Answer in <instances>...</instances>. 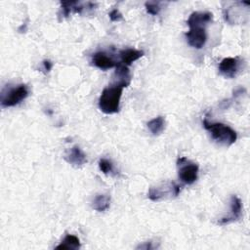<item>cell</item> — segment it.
Returning a JSON list of instances; mask_svg holds the SVG:
<instances>
[{
  "instance_id": "cell-5",
  "label": "cell",
  "mask_w": 250,
  "mask_h": 250,
  "mask_svg": "<svg viewBox=\"0 0 250 250\" xmlns=\"http://www.w3.org/2000/svg\"><path fill=\"white\" fill-rule=\"evenodd\" d=\"M180 186L169 183L164 187H152L149 188L147 197L152 201H159L166 196H177L180 193Z\"/></svg>"
},
{
  "instance_id": "cell-20",
  "label": "cell",
  "mask_w": 250,
  "mask_h": 250,
  "mask_svg": "<svg viewBox=\"0 0 250 250\" xmlns=\"http://www.w3.org/2000/svg\"><path fill=\"white\" fill-rule=\"evenodd\" d=\"M109 19L112 21H119L121 20H123V17H122V14L119 12V10L117 9H113L109 14Z\"/></svg>"
},
{
  "instance_id": "cell-6",
  "label": "cell",
  "mask_w": 250,
  "mask_h": 250,
  "mask_svg": "<svg viewBox=\"0 0 250 250\" xmlns=\"http://www.w3.org/2000/svg\"><path fill=\"white\" fill-rule=\"evenodd\" d=\"M242 215V203L238 196L231 195L229 201V213L217 221V225L225 226L238 221Z\"/></svg>"
},
{
  "instance_id": "cell-12",
  "label": "cell",
  "mask_w": 250,
  "mask_h": 250,
  "mask_svg": "<svg viewBox=\"0 0 250 250\" xmlns=\"http://www.w3.org/2000/svg\"><path fill=\"white\" fill-rule=\"evenodd\" d=\"M131 82V74L128 66L118 62V64L115 67V72L113 76V82L114 84H118L122 86L123 88L127 87Z\"/></svg>"
},
{
  "instance_id": "cell-19",
  "label": "cell",
  "mask_w": 250,
  "mask_h": 250,
  "mask_svg": "<svg viewBox=\"0 0 250 250\" xmlns=\"http://www.w3.org/2000/svg\"><path fill=\"white\" fill-rule=\"evenodd\" d=\"M145 7L146 10L148 14L152 15V16H156L159 14L161 8L158 2H146L145 3Z\"/></svg>"
},
{
  "instance_id": "cell-10",
  "label": "cell",
  "mask_w": 250,
  "mask_h": 250,
  "mask_svg": "<svg viewBox=\"0 0 250 250\" xmlns=\"http://www.w3.org/2000/svg\"><path fill=\"white\" fill-rule=\"evenodd\" d=\"M64 159L71 165L75 167L82 166L87 162L86 154L78 146H73L65 154Z\"/></svg>"
},
{
  "instance_id": "cell-2",
  "label": "cell",
  "mask_w": 250,
  "mask_h": 250,
  "mask_svg": "<svg viewBox=\"0 0 250 250\" xmlns=\"http://www.w3.org/2000/svg\"><path fill=\"white\" fill-rule=\"evenodd\" d=\"M204 128L209 132L211 138L222 146H231L237 139L236 132L229 126L221 122H209L206 118L203 120Z\"/></svg>"
},
{
  "instance_id": "cell-13",
  "label": "cell",
  "mask_w": 250,
  "mask_h": 250,
  "mask_svg": "<svg viewBox=\"0 0 250 250\" xmlns=\"http://www.w3.org/2000/svg\"><path fill=\"white\" fill-rule=\"evenodd\" d=\"M144 56V52L141 50L133 49V48H128L121 50L119 52V57H120V63L129 66L131 65L135 61L139 60Z\"/></svg>"
},
{
  "instance_id": "cell-15",
  "label": "cell",
  "mask_w": 250,
  "mask_h": 250,
  "mask_svg": "<svg viewBox=\"0 0 250 250\" xmlns=\"http://www.w3.org/2000/svg\"><path fill=\"white\" fill-rule=\"evenodd\" d=\"M80 240L77 236L73 234H66L62 242L56 246V249H67V250H76L80 248Z\"/></svg>"
},
{
  "instance_id": "cell-1",
  "label": "cell",
  "mask_w": 250,
  "mask_h": 250,
  "mask_svg": "<svg viewBox=\"0 0 250 250\" xmlns=\"http://www.w3.org/2000/svg\"><path fill=\"white\" fill-rule=\"evenodd\" d=\"M122 90V86L111 83L102 91L99 98V108L102 112L113 114L119 111Z\"/></svg>"
},
{
  "instance_id": "cell-16",
  "label": "cell",
  "mask_w": 250,
  "mask_h": 250,
  "mask_svg": "<svg viewBox=\"0 0 250 250\" xmlns=\"http://www.w3.org/2000/svg\"><path fill=\"white\" fill-rule=\"evenodd\" d=\"M147 128L152 135H160L165 128V119L163 116H157L147 122Z\"/></svg>"
},
{
  "instance_id": "cell-11",
  "label": "cell",
  "mask_w": 250,
  "mask_h": 250,
  "mask_svg": "<svg viewBox=\"0 0 250 250\" xmlns=\"http://www.w3.org/2000/svg\"><path fill=\"white\" fill-rule=\"evenodd\" d=\"M213 15L210 12H193L190 14L187 21L189 27L191 26H203L205 27L210 21H212Z\"/></svg>"
},
{
  "instance_id": "cell-17",
  "label": "cell",
  "mask_w": 250,
  "mask_h": 250,
  "mask_svg": "<svg viewBox=\"0 0 250 250\" xmlns=\"http://www.w3.org/2000/svg\"><path fill=\"white\" fill-rule=\"evenodd\" d=\"M77 1H62L61 9L59 12V21H61L62 19L67 18L70 13H73V7Z\"/></svg>"
},
{
  "instance_id": "cell-18",
  "label": "cell",
  "mask_w": 250,
  "mask_h": 250,
  "mask_svg": "<svg viewBox=\"0 0 250 250\" xmlns=\"http://www.w3.org/2000/svg\"><path fill=\"white\" fill-rule=\"evenodd\" d=\"M99 168L104 174L107 175L113 171V164L111 163V161L105 158H102L99 160Z\"/></svg>"
},
{
  "instance_id": "cell-14",
  "label": "cell",
  "mask_w": 250,
  "mask_h": 250,
  "mask_svg": "<svg viewBox=\"0 0 250 250\" xmlns=\"http://www.w3.org/2000/svg\"><path fill=\"white\" fill-rule=\"evenodd\" d=\"M110 196L107 194H98L92 201V207L98 212H104L109 208Z\"/></svg>"
},
{
  "instance_id": "cell-9",
  "label": "cell",
  "mask_w": 250,
  "mask_h": 250,
  "mask_svg": "<svg viewBox=\"0 0 250 250\" xmlns=\"http://www.w3.org/2000/svg\"><path fill=\"white\" fill-rule=\"evenodd\" d=\"M92 63L100 69L105 70L112 67H116L118 62H116L110 56H108L105 52L100 51L96 52L92 55Z\"/></svg>"
},
{
  "instance_id": "cell-22",
  "label": "cell",
  "mask_w": 250,
  "mask_h": 250,
  "mask_svg": "<svg viewBox=\"0 0 250 250\" xmlns=\"http://www.w3.org/2000/svg\"><path fill=\"white\" fill-rule=\"evenodd\" d=\"M154 248L152 246V242L151 241H146V242H144L143 244H140L137 249H146V250H148V249H152Z\"/></svg>"
},
{
  "instance_id": "cell-8",
  "label": "cell",
  "mask_w": 250,
  "mask_h": 250,
  "mask_svg": "<svg viewBox=\"0 0 250 250\" xmlns=\"http://www.w3.org/2000/svg\"><path fill=\"white\" fill-rule=\"evenodd\" d=\"M240 60L238 57H228L219 63V72L226 78H233L240 68Z\"/></svg>"
},
{
  "instance_id": "cell-3",
  "label": "cell",
  "mask_w": 250,
  "mask_h": 250,
  "mask_svg": "<svg viewBox=\"0 0 250 250\" xmlns=\"http://www.w3.org/2000/svg\"><path fill=\"white\" fill-rule=\"evenodd\" d=\"M179 179L186 185L193 184L198 178L199 167L196 163L189 161L186 157H180L177 160Z\"/></svg>"
},
{
  "instance_id": "cell-4",
  "label": "cell",
  "mask_w": 250,
  "mask_h": 250,
  "mask_svg": "<svg viewBox=\"0 0 250 250\" xmlns=\"http://www.w3.org/2000/svg\"><path fill=\"white\" fill-rule=\"evenodd\" d=\"M28 96V89L25 84H20L17 87L9 88L2 92L1 105L2 107H11L19 104Z\"/></svg>"
},
{
  "instance_id": "cell-21",
  "label": "cell",
  "mask_w": 250,
  "mask_h": 250,
  "mask_svg": "<svg viewBox=\"0 0 250 250\" xmlns=\"http://www.w3.org/2000/svg\"><path fill=\"white\" fill-rule=\"evenodd\" d=\"M42 63H43V68H44V70L46 72H49L52 69V67H53V63L49 60H44Z\"/></svg>"
},
{
  "instance_id": "cell-7",
  "label": "cell",
  "mask_w": 250,
  "mask_h": 250,
  "mask_svg": "<svg viewBox=\"0 0 250 250\" xmlns=\"http://www.w3.org/2000/svg\"><path fill=\"white\" fill-rule=\"evenodd\" d=\"M188 44L195 49H201L207 41L206 29L203 26H191L185 34Z\"/></svg>"
}]
</instances>
